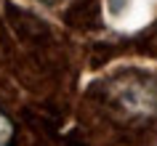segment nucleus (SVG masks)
<instances>
[{"label": "nucleus", "instance_id": "obj_1", "mask_svg": "<svg viewBox=\"0 0 157 146\" xmlns=\"http://www.w3.org/2000/svg\"><path fill=\"white\" fill-rule=\"evenodd\" d=\"M11 141H13V122L0 109V146H11Z\"/></svg>", "mask_w": 157, "mask_h": 146}]
</instances>
